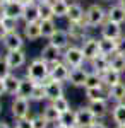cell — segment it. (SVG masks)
Wrapping results in <instances>:
<instances>
[{"label": "cell", "instance_id": "obj_26", "mask_svg": "<svg viewBox=\"0 0 125 128\" xmlns=\"http://www.w3.org/2000/svg\"><path fill=\"white\" fill-rule=\"evenodd\" d=\"M99 50L101 55L111 56L118 53V40H106V38H99Z\"/></svg>", "mask_w": 125, "mask_h": 128}, {"label": "cell", "instance_id": "obj_20", "mask_svg": "<svg viewBox=\"0 0 125 128\" xmlns=\"http://www.w3.org/2000/svg\"><path fill=\"white\" fill-rule=\"evenodd\" d=\"M86 19V10L79 2H72L69 7V14H67V20L69 22H82Z\"/></svg>", "mask_w": 125, "mask_h": 128}, {"label": "cell", "instance_id": "obj_42", "mask_svg": "<svg viewBox=\"0 0 125 128\" xmlns=\"http://www.w3.org/2000/svg\"><path fill=\"white\" fill-rule=\"evenodd\" d=\"M16 128H33V121L31 118H21V120H16Z\"/></svg>", "mask_w": 125, "mask_h": 128}, {"label": "cell", "instance_id": "obj_15", "mask_svg": "<svg viewBox=\"0 0 125 128\" xmlns=\"http://www.w3.org/2000/svg\"><path fill=\"white\" fill-rule=\"evenodd\" d=\"M48 43H51L53 46H57V48H60V50H65L72 44V40H70V36H69L67 29H57L55 34L48 40Z\"/></svg>", "mask_w": 125, "mask_h": 128}, {"label": "cell", "instance_id": "obj_13", "mask_svg": "<svg viewBox=\"0 0 125 128\" xmlns=\"http://www.w3.org/2000/svg\"><path fill=\"white\" fill-rule=\"evenodd\" d=\"M45 89H46V101L48 102H51V101H55V99L64 96V84L53 80L51 77L45 82Z\"/></svg>", "mask_w": 125, "mask_h": 128}, {"label": "cell", "instance_id": "obj_47", "mask_svg": "<svg viewBox=\"0 0 125 128\" xmlns=\"http://www.w3.org/2000/svg\"><path fill=\"white\" fill-rule=\"evenodd\" d=\"M5 19V9H4V5H0V22Z\"/></svg>", "mask_w": 125, "mask_h": 128}, {"label": "cell", "instance_id": "obj_57", "mask_svg": "<svg viewBox=\"0 0 125 128\" xmlns=\"http://www.w3.org/2000/svg\"><path fill=\"white\" fill-rule=\"evenodd\" d=\"M74 2H79V0H74Z\"/></svg>", "mask_w": 125, "mask_h": 128}, {"label": "cell", "instance_id": "obj_55", "mask_svg": "<svg viewBox=\"0 0 125 128\" xmlns=\"http://www.w3.org/2000/svg\"><path fill=\"white\" fill-rule=\"evenodd\" d=\"M116 128H123V126H116Z\"/></svg>", "mask_w": 125, "mask_h": 128}, {"label": "cell", "instance_id": "obj_22", "mask_svg": "<svg viewBox=\"0 0 125 128\" xmlns=\"http://www.w3.org/2000/svg\"><path fill=\"white\" fill-rule=\"evenodd\" d=\"M87 106L91 108V111L94 113V116L98 120L105 118L106 114H110V111H111L110 101H94V102H87Z\"/></svg>", "mask_w": 125, "mask_h": 128}, {"label": "cell", "instance_id": "obj_5", "mask_svg": "<svg viewBox=\"0 0 125 128\" xmlns=\"http://www.w3.org/2000/svg\"><path fill=\"white\" fill-rule=\"evenodd\" d=\"M29 111H31V101L21 96H14L12 102H10V113L16 120L21 118H28Z\"/></svg>", "mask_w": 125, "mask_h": 128}, {"label": "cell", "instance_id": "obj_41", "mask_svg": "<svg viewBox=\"0 0 125 128\" xmlns=\"http://www.w3.org/2000/svg\"><path fill=\"white\" fill-rule=\"evenodd\" d=\"M31 121H33V128H48V121L43 118V114L39 113V114H36V116H33L31 118Z\"/></svg>", "mask_w": 125, "mask_h": 128}, {"label": "cell", "instance_id": "obj_9", "mask_svg": "<svg viewBox=\"0 0 125 128\" xmlns=\"http://www.w3.org/2000/svg\"><path fill=\"white\" fill-rule=\"evenodd\" d=\"M24 36L19 31H12L7 32V36L2 41V46L5 48V51H14V50H24Z\"/></svg>", "mask_w": 125, "mask_h": 128}, {"label": "cell", "instance_id": "obj_53", "mask_svg": "<svg viewBox=\"0 0 125 128\" xmlns=\"http://www.w3.org/2000/svg\"><path fill=\"white\" fill-rule=\"evenodd\" d=\"M38 2H53V0H38Z\"/></svg>", "mask_w": 125, "mask_h": 128}, {"label": "cell", "instance_id": "obj_52", "mask_svg": "<svg viewBox=\"0 0 125 128\" xmlns=\"http://www.w3.org/2000/svg\"><path fill=\"white\" fill-rule=\"evenodd\" d=\"M115 2H118V4H122V5H125V0H115Z\"/></svg>", "mask_w": 125, "mask_h": 128}, {"label": "cell", "instance_id": "obj_16", "mask_svg": "<svg viewBox=\"0 0 125 128\" xmlns=\"http://www.w3.org/2000/svg\"><path fill=\"white\" fill-rule=\"evenodd\" d=\"M22 36L28 41H36L41 36V24L39 22H24L22 26Z\"/></svg>", "mask_w": 125, "mask_h": 128}, {"label": "cell", "instance_id": "obj_10", "mask_svg": "<svg viewBox=\"0 0 125 128\" xmlns=\"http://www.w3.org/2000/svg\"><path fill=\"white\" fill-rule=\"evenodd\" d=\"M50 77L57 82H69V75H70V67L62 60V62H57L53 65H50Z\"/></svg>", "mask_w": 125, "mask_h": 128}, {"label": "cell", "instance_id": "obj_46", "mask_svg": "<svg viewBox=\"0 0 125 128\" xmlns=\"http://www.w3.org/2000/svg\"><path fill=\"white\" fill-rule=\"evenodd\" d=\"M4 94H7V92H5V82H4V79H0V98H2Z\"/></svg>", "mask_w": 125, "mask_h": 128}, {"label": "cell", "instance_id": "obj_24", "mask_svg": "<svg viewBox=\"0 0 125 128\" xmlns=\"http://www.w3.org/2000/svg\"><path fill=\"white\" fill-rule=\"evenodd\" d=\"M110 114L116 126H125V102H115L111 106Z\"/></svg>", "mask_w": 125, "mask_h": 128}, {"label": "cell", "instance_id": "obj_11", "mask_svg": "<svg viewBox=\"0 0 125 128\" xmlns=\"http://www.w3.org/2000/svg\"><path fill=\"white\" fill-rule=\"evenodd\" d=\"M5 58L9 62L12 72H16L17 68H22L28 62V55L24 50H14V51H5Z\"/></svg>", "mask_w": 125, "mask_h": 128}, {"label": "cell", "instance_id": "obj_48", "mask_svg": "<svg viewBox=\"0 0 125 128\" xmlns=\"http://www.w3.org/2000/svg\"><path fill=\"white\" fill-rule=\"evenodd\" d=\"M53 128H70V126L64 125V123H55V125H53Z\"/></svg>", "mask_w": 125, "mask_h": 128}, {"label": "cell", "instance_id": "obj_8", "mask_svg": "<svg viewBox=\"0 0 125 128\" xmlns=\"http://www.w3.org/2000/svg\"><path fill=\"white\" fill-rule=\"evenodd\" d=\"M123 34L122 24L113 22V20L106 19V22L99 28V38H106V40H118Z\"/></svg>", "mask_w": 125, "mask_h": 128}, {"label": "cell", "instance_id": "obj_33", "mask_svg": "<svg viewBox=\"0 0 125 128\" xmlns=\"http://www.w3.org/2000/svg\"><path fill=\"white\" fill-rule=\"evenodd\" d=\"M96 87H105V84H103V77H101V74L89 70V75H87V79H86L84 89H96Z\"/></svg>", "mask_w": 125, "mask_h": 128}, {"label": "cell", "instance_id": "obj_49", "mask_svg": "<svg viewBox=\"0 0 125 128\" xmlns=\"http://www.w3.org/2000/svg\"><path fill=\"white\" fill-rule=\"evenodd\" d=\"M0 128H12L7 121H0Z\"/></svg>", "mask_w": 125, "mask_h": 128}, {"label": "cell", "instance_id": "obj_25", "mask_svg": "<svg viewBox=\"0 0 125 128\" xmlns=\"http://www.w3.org/2000/svg\"><path fill=\"white\" fill-rule=\"evenodd\" d=\"M72 0H53L51 5H53V14H55V19H67L69 14V7H70Z\"/></svg>", "mask_w": 125, "mask_h": 128}, {"label": "cell", "instance_id": "obj_43", "mask_svg": "<svg viewBox=\"0 0 125 128\" xmlns=\"http://www.w3.org/2000/svg\"><path fill=\"white\" fill-rule=\"evenodd\" d=\"M118 51H122V53H125V32L118 38Z\"/></svg>", "mask_w": 125, "mask_h": 128}, {"label": "cell", "instance_id": "obj_27", "mask_svg": "<svg viewBox=\"0 0 125 128\" xmlns=\"http://www.w3.org/2000/svg\"><path fill=\"white\" fill-rule=\"evenodd\" d=\"M89 65H91V70H93V72H98V74L103 75L106 70H110V56L99 55L98 58H94L93 62H89Z\"/></svg>", "mask_w": 125, "mask_h": 128}, {"label": "cell", "instance_id": "obj_44", "mask_svg": "<svg viewBox=\"0 0 125 128\" xmlns=\"http://www.w3.org/2000/svg\"><path fill=\"white\" fill-rule=\"evenodd\" d=\"M7 32H9V31L5 29V26H4V24L0 22V43H2V41H4V38L7 36Z\"/></svg>", "mask_w": 125, "mask_h": 128}, {"label": "cell", "instance_id": "obj_58", "mask_svg": "<svg viewBox=\"0 0 125 128\" xmlns=\"http://www.w3.org/2000/svg\"><path fill=\"white\" fill-rule=\"evenodd\" d=\"M123 128H125V126H123Z\"/></svg>", "mask_w": 125, "mask_h": 128}, {"label": "cell", "instance_id": "obj_28", "mask_svg": "<svg viewBox=\"0 0 125 128\" xmlns=\"http://www.w3.org/2000/svg\"><path fill=\"white\" fill-rule=\"evenodd\" d=\"M5 92L9 94V96H17V90H19V84H21V77H17L14 72L9 74L5 79Z\"/></svg>", "mask_w": 125, "mask_h": 128}, {"label": "cell", "instance_id": "obj_6", "mask_svg": "<svg viewBox=\"0 0 125 128\" xmlns=\"http://www.w3.org/2000/svg\"><path fill=\"white\" fill-rule=\"evenodd\" d=\"M81 48H82V53H84V58L86 62H93L94 58H98L101 55V50H99V38H93L89 36L86 41L81 43Z\"/></svg>", "mask_w": 125, "mask_h": 128}, {"label": "cell", "instance_id": "obj_36", "mask_svg": "<svg viewBox=\"0 0 125 128\" xmlns=\"http://www.w3.org/2000/svg\"><path fill=\"white\" fill-rule=\"evenodd\" d=\"M38 4H39V12H41V20L43 19H55L51 2H38Z\"/></svg>", "mask_w": 125, "mask_h": 128}, {"label": "cell", "instance_id": "obj_18", "mask_svg": "<svg viewBox=\"0 0 125 128\" xmlns=\"http://www.w3.org/2000/svg\"><path fill=\"white\" fill-rule=\"evenodd\" d=\"M106 10H108V19L110 20L118 22V24H125V5L115 2V4H111Z\"/></svg>", "mask_w": 125, "mask_h": 128}, {"label": "cell", "instance_id": "obj_31", "mask_svg": "<svg viewBox=\"0 0 125 128\" xmlns=\"http://www.w3.org/2000/svg\"><path fill=\"white\" fill-rule=\"evenodd\" d=\"M122 72H118V70H113V68H110V70H106L105 74L101 75L103 77V84H105V87H111V86H115V84H118V82H122Z\"/></svg>", "mask_w": 125, "mask_h": 128}, {"label": "cell", "instance_id": "obj_23", "mask_svg": "<svg viewBox=\"0 0 125 128\" xmlns=\"http://www.w3.org/2000/svg\"><path fill=\"white\" fill-rule=\"evenodd\" d=\"M87 102H94V101H110L108 98V89L106 87H96V89H84Z\"/></svg>", "mask_w": 125, "mask_h": 128}, {"label": "cell", "instance_id": "obj_34", "mask_svg": "<svg viewBox=\"0 0 125 128\" xmlns=\"http://www.w3.org/2000/svg\"><path fill=\"white\" fill-rule=\"evenodd\" d=\"M110 68L118 70V72L125 74V53L118 51V53H115V55L110 56Z\"/></svg>", "mask_w": 125, "mask_h": 128}, {"label": "cell", "instance_id": "obj_1", "mask_svg": "<svg viewBox=\"0 0 125 128\" xmlns=\"http://www.w3.org/2000/svg\"><path fill=\"white\" fill-rule=\"evenodd\" d=\"M50 63L45 62V60L38 56V58L31 60L26 68V77L33 80L34 84H45L46 80L50 79Z\"/></svg>", "mask_w": 125, "mask_h": 128}, {"label": "cell", "instance_id": "obj_17", "mask_svg": "<svg viewBox=\"0 0 125 128\" xmlns=\"http://www.w3.org/2000/svg\"><path fill=\"white\" fill-rule=\"evenodd\" d=\"M24 4L21 2V0H10L7 5H4V9H5V16H9V17H14V19H19L22 20V14H24Z\"/></svg>", "mask_w": 125, "mask_h": 128}, {"label": "cell", "instance_id": "obj_39", "mask_svg": "<svg viewBox=\"0 0 125 128\" xmlns=\"http://www.w3.org/2000/svg\"><path fill=\"white\" fill-rule=\"evenodd\" d=\"M9 74H12V68H10L9 62L5 58V55H0V79H5Z\"/></svg>", "mask_w": 125, "mask_h": 128}, {"label": "cell", "instance_id": "obj_3", "mask_svg": "<svg viewBox=\"0 0 125 128\" xmlns=\"http://www.w3.org/2000/svg\"><path fill=\"white\" fill-rule=\"evenodd\" d=\"M62 60L67 63L70 68L84 67V63H87L86 58H84V53H82L81 44H76V43H72L69 48L64 50V56H62Z\"/></svg>", "mask_w": 125, "mask_h": 128}, {"label": "cell", "instance_id": "obj_54", "mask_svg": "<svg viewBox=\"0 0 125 128\" xmlns=\"http://www.w3.org/2000/svg\"><path fill=\"white\" fill-rule=\"evenodd\" d=\"M0 113H2V102H0Z\"/></svg>", "mask_w": 125, "mask_h": 128}, {"label": "cell", "instance_id": "obj_19", "mask_svg": "<svg viewBox=\"0 0 125 128\" xmlns=\"http://www.w3.org/2000/svg\"><path fill=\"white\" fill-rule=\"evenodd\" d=\"M41 20V12H39V4H29L24 7V14H22V22H39Z\"/></svg>", "mask_w": 125, "mask_h": 128}, {"label": "cell", "instance_id": "obj_14", "mask_svg": "<svg viewBox=\"0 0 125 128\" xmlns=\"http://www.w3.org/2000/svg\"><path fill=\"white\" fill-rule=\"evenodd\" d=\"M89 75V70L84 67H76V68H70V75H69V84L74 86V87H82L86 84V79Z\"/></svg>", "mask_w": 125, "mask_h": 128}, {"label": "cell", "instance_id": "obj_38", "mask_svg": "<svg viewBox=\"0 0 125 128\" xmlns=\"http://www.w3.org/2000/svg\"><path fill=\"white\" fill-rule=\"evenodd\" d=\"M51 104H53L60 113H65V111H69V109H72V108H70V102H69V99L65 98V96H62V98L51 101Z\"/></svg>", "mask_w": 125, "mask_h": 128}, {"label": "cell", "instance_id": "obj_40", "mask_svg": "<svg viewBox=\"0 0 125 128\" xmlns=\"http://www.w3.org/2000/svg\"><path fill=\"white\" fill-rule=\"evenodd\" d=\"M2 24L5 26V29L12 32V31H19V19H14V17H9L5 16V19L2 20Z\"/></svg>", "mask_w": 125, "mask_h": 128}, {"label": "cell", "instance_id": "obj_21", "mask_svg": "<svg viewBox=\"0 0 125 128\" xmlns=\"http://www.w3.org/2000/svg\"><path fill=\"white\" fill-rule=\"evenodd\" d=\"M108 98H110V102L113 101L115 102H125V82H118L115 86L108 87Z\"/></svg>", "mask_w": 125, "mask_h": 128}, {"label": "cell", "instance_id": "obj_4", "mask_svg": "<svg viewBox=\"0 0 125 128\" xmlns=\"http://www.w3.org/2000/svg\"><path fill=\"white\" fill-rule=\"evenodd\" d=\"M89 26L86 24V20H82V22H69V36H70V40H72V43H82V41H86L87 38H89Z\"/></svg>", "mask_w": 125, "mask_h": 128}, {"label": "cell", "instance_id": "obj_29", "mask_svg": "<svg viewBox=\"0 0 125 128\" xmlns=\"http://www.w3.org/2000/svg\"><path fill=\"white\" fill-rule=\"evenodd\" d=\"M41 114H43V118L48 121L50 125H55V123H58L60 121V116H62V113L58 111L51 102H48L45 108H43V111H41Z\"/></svg>", "mask_w": 125, "mask_h": 128}, {"label": "cell", "instance_id": "obj_7", "mask_svg": "<svg viewBox=\"0 0 125 128\" xmlns=\"http://www.w3.org/2000/svg\"><path fill=\"white\" fill-rule=\"evenodd\" d=\"M96 116H94V113L91 111L89 106H81L79 109H76V126L79 128H89L94 121H96Z\"/></svg>", "mask_w": 125, "mask_h": 128}, {"label": "cell", "instance_id": "obj_30", "mask_svg": "<svg viewBox=\"0 0 125 128\" xmlns=\"http://www.w3.org/2000/svg\"><path fill=\"white\" fill-rule=\"evenodd\" d=\"M34 82L29 79V77H21V84H19V90H17V96L21 98H26L31 101V94H33V89H34Z\"/></svg>", "mask_w": 125, "mask_h": 128}, {"label": "cell", "instance_id": "obj_51", "mask_svg": "<svg viewBox=\"0 0 125 128\" xmlns=\"http://www.w3.org/2000/svg\"><path fill=\"white\" fill-rule=\"evenodd\" d=\"M9 2H10V0H0V5H7Z\"/></svg>", "mask_w": 125, "mask_h": 128}, {"label": "cell", "instance_id": "obj_50", "mask_svg": "<svg viewBox=\"0 0 125 128\" xmlns=\"http://www.w3.org/2000/svg\"><path fill=\"white\" fill-rule=\"evenodd\" d=\"M24 5H29V4H34V2H38V0H21Z\"/></svg>", "mask_w": 125, "mask_h": 128}, {"label": "cell", "instance_id": "obj_56", "mask_svg": "<svg viewBox=\"0 0 125 128\" xmlns=\"http://www.w3.org/2000/svg\"><path fill=\"white\" fill-rule=\"evenodd\" d=\"M72 128H79V126H72Z\"/></svg>", "mask_w": 125, "mask_h": 128}, {"label": "cell", "instance_id": "obj_37", "mask_svg": "<svg viewBox=\"0 0 125 128\" xmlns=\"http://www.w3.org/2000/svg\"><path fill=\"white\" fill-rule=\"evenodd\" d=\"M58 123H64V125H67V126H70V128L76 126V109H69L65 113H62Z\"/></svg>", "mask_w": 125, "mask_h": 128}, {"label": "cell", "instance_id": "obj_45", "mask_svg": "<svg viewBox=\"0 0 125 128\" xmlns=\"http://www.w3.org/2000/svg\"><path fill=\"white\" fill-rule=\"evenodd\" d=\"M89 128H108V126H106V125L103 123V121H101V120H96V121H94V123H93V125H91Z\"/></svg>", "mask_w": 125, "mask_h": 128}, {"label": "cell", "instance_id": "obj_12", "mask_svg": "<svg viewBox=\"0 0 125 128\" xmlns=\"http://www.w3.org/2000/svg\"><path fill=\"white\" fill-rule=\"evenodd\" d=\"M39 56L45 60V62H48L50 65H53V63H57V62H62L64 50H60V48H57V46H53L51 43H48V44L43 46L41 53H39Z\"/></svg>", "mask_w": 125, "mask_h": 128}, {"label": "cell", "instance_id": "obj_2", "mask_svg": "<svg viewBox=\"0 0 125 128\" xmlns=\"http://www.w3.org/2000/svg\"><path fill=\"white\" fill-rule=\"evenodd\" d=\"M108 19V10L99 5V4H91L86 9V24L91 28V29H96V28H101L103 24Z\"/></svg>", "mask_w": 125, "mask_h": 128}, {"label": "cell", "instance_id": "obj_35", "mask_svg": "<svg viewBox=\"0 0 125 128\" xmlns=\"http://www.w3.org/2000/svg\"><path fill=\"white\" fill-rule=\"evenodd\" d=\"M31 101H33V102L46 101V89H45V84H36V86H34L33 94H31Z\"/></svg>", "mask_w": 125, "mask_h": 128}, {"label": "cell", "instance_id": "obj_32", "mask_svg": "<svg viewBox=\"0 0 125 128\" xmlns=\"http://www.w3.org/2000/svg\"><path fill=\"white\" fill-rule=\"evenodd\" d=\"M39 24H41V36L46 38V40H50L55 34V31L58 29L55 19H43V20H39Z\"/></svg>", "mask_w": 125, "mask_h": 128}]
</instances>
